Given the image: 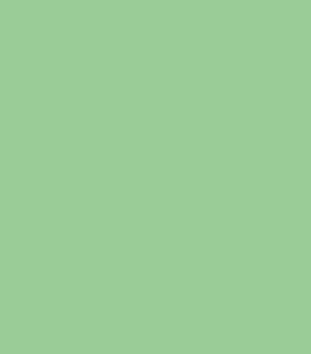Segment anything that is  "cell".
<instances>
[]
</instances>
